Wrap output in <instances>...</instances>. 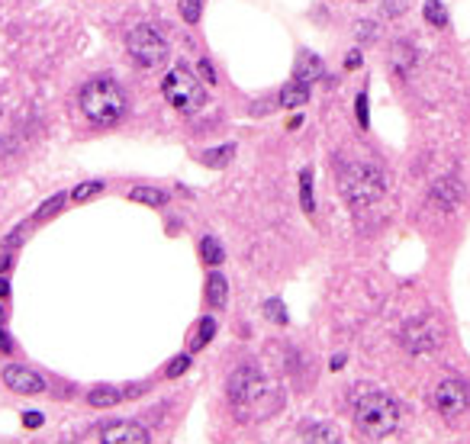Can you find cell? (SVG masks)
Segmentation results:
<instances>
[{
	"label": "cell",
	"instance_id": "8fae6325",
	"mask_svg": "<svg viewBox=\"0 0 470 444\" xmlns=\"http://www.w3.org/2000/svg\"><path fill=\"white\" fill-rule=\"evenodd\" d=\"M461 184L451 181V177H444V181H438L435 187H432V203H435L438 209H454L457 203H461Z\"/></svg>",
	"mask_w": 470,
	"mask_h": 444
},
{
	"label": "cell",
	"instance_id": "7402d4cb",
	"mask_svg": "<svg viewBox=\"0 0 470 444\" xmlns=\"http://www.w3.org/2000/svg\"><path fill=\"white\" fill-rule=\"evenodd\" d=\"M100 190H103V184H100V181H87V184H77V187L71 190V200H74V203H84V200H91V196H97Z\"/></svg>",
	"mask_w": 470,
	"mask_h": 444
},
{
	"label": "cell",
	"instance_id": "cb8c5ba5",
	"mask_svg": "<svg viewBox=\"0 0 470 444\" xmlns=\"http://www.w3.org/2000/svg\"><path fill=\"white\" fill-rule=\"evenodd\" d=\"M177 7H181V16L187 23H197L200 20V10H203V0H181Z\"/></svg>",
	"mask_w": 470,
	"mask_h": 444
},
{
	"label": "cell",
	"instance_id": "e575fe53",
	"mask_svg": "<svg viewBox=\"0 0 470 444\" xmlns=\"http://www.w3.org/2000/svg\"><path fill=\"white\" fill-rule=\"evenodd\" d=\"M345 361H348L345 354H335V357H332V370H342V367H345Z\"/></svg>",
	"mask_w": 470,
	"mask_h": 444
},
{
	"label": "cell",
	"instance_id": "d6986e66",
	"mask_svg": "<svg viewBox=\"0 0 470 444\" xmlns=\"http://www.w3.org/2000/svg\"><path fill=\"white\" fill-rule=\"evenodd\" d=\"M213 335H216V322H213V319H203V322L197 326V335L190 338V351H200V348H206Z\"/></svg>",
	"mask_w": 470,
	"mask_h": 444
},
{
	"label": "cell",
	"instance_id": "9a60e30c",
	"mask_svg": "<svg viewBox=\"0 0 470 444\" xmlns=\"http://www.w3.org/2000/svg\"><path fill=\"white\" fill-rule=\"evenodd\" d=\"M123 399V393L116 387H97L91 389V396H87V403L94 406V409H110V406H116Z\"/></svg>",
	"mask_w": 470,
	"mask_h": 444
},
{
	"label": "cell",
	"instance_id": "d4e9b609",
	"mask_svg": "<svg viewBox=\"0 0 470 444\" xmlns=\"http://www.w3.org/2000/svg\"><path fill=\"white\" fill-rule=\"evenodd\" d=\"M264 316L271 322H277V326H284V322H287V313H284L281 299H267V303H264Z\"/></svg>",
	"mask_w": 470,
	"mask_h": 444
},
{
	"label": "cell",
	"instance_id": "4dcf8cb0",
	"mask_svg": "<svg viewBox=\"0 0 470 444\" xmlns=\"http://www.w3.org/2000/svg\"><path fill=\"white\" fill-rule=\"evenodd\" d=\"M358 123L367 126V94H358Z\"/></svg>",
	"mask_w": 470,
	"mask_h": 444
},
{
	"label": "cell",
	"instance_id": "44dd1931",
	"mask_svg": "<svg viewBox=\"0 0 470 444\" xmlns=\"http://www.w3.org/2000/svg\"><path fill=\"white\" fill-rule=\"evenodd\" d=\"M65 200H68V194H55L52 200H45L43 206L35 209V222H43V219H49V216H55L58 209L65 206Z\"/></svg>",
	"mask_w": 470,
	"mask_h": 444
},
{
	"label": "cell",
	"instance_id": "f1b7e54d",
	"mask_svg": "<svg viewBox=\"0 0 470 444\" xmlns=\"http://www.w3.org/2000/svg\"><path fill=\"white\" fill-rule=\"evenodd\" d=\"M23 232H13V235H7V242H4V248H13V245H23L29 238V226H20Z\"/></svg>",
	"mask_w": 470,
	"mask_h": 444
},
{
	"label": "cell",
	"instance_id": "3957f363",
	"mask_svg": "<svg viewBox=\"0 0 470 444\" xmlns=\"http://www.w3.org/2000/svg\"><path fill=\"white\" fill-rule=\"evenodd\" d=\"M354 425L364 438H386L393 435L396 425H400V406L384 393H371L367 399L358 403V412H354Z\"/></svg>",
	"mask_w": 470,
	"mask_h": 444
},
{
	"label": "cell",
	"instance_id": "e0dca14e",
	"mask_svg": "<svg viewBox=\"0 0 470 444\" xmlns=\"http://www.w3.org/2000/svg\"><path fill=\"white\" fill-rule=\"evenodd\" d=\"M303 441H329L335 444L338 441V428L335 425H309V428H303Z\"/></svg>",
	"mask_w": 470,
	"mask_h": 444
},
{
	"label": "cell",
	"instance_id": "1f68e13d",
	"mask_svg": "<svg viewBox=\"0 0 470 444\" xmlns=\"http://www.w3.org/2000/svg\"><path fill=\"white\" fill-rule=\"evenodd\" d=\"M0 351H4V354L13 351V341H10V335L4 332V328H0Z\"/></svg>",
	"mask_w": 470,
	"mask_h": 444
},
{
	"label": "cell",
	"instance_id": "7a4b0ae2",
	"mask_svg": "<svg viewBox=\"0 0 470 444\" xmlns=\"http://www.w3.org/2000/svg\"><path fill=\"white\" fill-rule=\"evenodd\" d=\"M338 187H342L348 203L371 206L384 194V171L377 165H371V161H351V165H345L342 177H338Z\"/></svg>",
	"mask_w": 470,
	"mask_h": 444
},
{
	"label": "cell",
	"instance_id": "836d02e7",
	"mask_svg": "<svg viewBox=\"0 0 470 444\" xmlns=\"http://www.w3.org/2000/svg\"><path fill=\"white\" fill-rule=\"evenodd\" d=\"M10 264H13V257H10L7 251H4V255H0V274H4V271H10Z\"/></svg>",
	"mask_w": 470,
	"mask_h": 444
},
{
	"label": "cell",
	"instance_id": "484cf974",
	"mask_svg": "<svg viewBox=\"0 0 470 444\" xmlns=\"http://www.w3.org/2000/svg\"><path fill=\"white\" fill-rule=\"evenodd\" d=\"M393 65H396V71H406L409 65H413V49H409L406 42H400V45H396V52H393Z\"/></svg>",
	"mask_w": 470,
	"mask_h": 444
},
{
	"label": "cell",
	"instance_id": "ba28073f",
	"mask_svg": "<svg viewBox=\"0 0 470 444\" xmlns=\"http://www.w3.org/2000/svg\"><path fill=\"white\" fill-rule=\"evenodd\" d=\"M264 393V377L254 367H239L229 377V399L235 406H248Z\"/></svg>",
	"mask_w": 470,
	"mask_h": 444
},
{
	"label": "cell",
	"instance_id": "5b68a950",
	"mask_svg": "<svg viewBox=\"0 0 470 444\" xmlns=\"http://www.w3.org/2000/svg\"><path fill=\"white\" fill-rule=\"evenodd\" d=\"M126 49L133 55V62H139L142 68H155V65H162L168 58V42L164 35L158 33L155 26L148 23H139L126 33Z\"/></svg>",
	"mask_w": 470,
	"mask_h": 444
},
{
	"label": "cell",
	"instance_id": "4fadbf2b",
	"mask_svg": "<svg viewBox=\"0 0 470 444\" xmlns=\"http://www.w3.org/2000/svg\"><path fill=\"white\" fill-rule=\"evenodd\" d=\"M206 299H210V306H216V309L225 306V299H229V284H225L223 274H210V280H206Z\"/></svg>",
	"mask_w": 470,
	"mask_h": 444
},
{
	"label": "cell",
	"instance_id": "6da1fadb",
	"mask_svg": "<svg viewBox=\"0 0 470 444\" xmlns=\"http://www.w3.org/2000/svg\"><path fill=\"white\" fill-rule=\"evenodd\" d=\"M81 110L94 126H113L126 113V94L113 77H94L81 91Z\"/></svg>",
	"mask_w": 470,
	"mask_h": 444
},
{
	"label": "cell",
	"instance_id": "9c48e42d",
	"mask_svg": "<svg viewBox=\"0 0 470 444\" xmlns=\"http://www.w3.org/2000/svg\"><path fill=\"white\" fill-rule=\"evenodd\" d=\"M4 383L20 396H35L45 389V377L39 374V370L26 367V364H10V367H4Z\"/></svg>",
	"mask_w": 470,
	"mask_h": 444
},
{
	"label": "cell",
	"instance_id": "d590c367",
	"mask_svg": "<svg viewBox=\"0 0 470 444\" xmlns=\"http://www.w3.org/2000/svg\"><path fill=\"white\" fill-rule=\"evenodd\" d=\"M345 65H348V68H358V65H361V55H358V52H351L348 62H345Z\"/></svg>",
	"mask_w": 470,
	"mask_h": 444
},
{
	"label": "cell",
	"instance_id": "83f0119b",
	"mask_svg": "<svg viewBox=\"0 0 470 444\" xmlns=\"http://www.w3.org/2000/svg\"><path fill=\"white\" fill-rule=\"evenodd\" d=\"M187 367H190V357H187V354H181L177 361H171V364H168V377L174 380V377H181Z\"/></svg>",
	"mask_w": 470,
	"mask_h": 444
},
{
	"label": "cell",
	"instance_id": "30bf717a",
	"mask_svg": "<svg viewBox=\"0 0 470 444\" xmlns=\"http://www.w3.org/2000/svg\"><path fill=\"white\" fill-rule=\"evenodd\" d=\"M97 438H100L103 444H148V441H152L148 428H142V425H135V422H113V425H103Z\"/></svg>",
	"mask_w": 470,
	"mask_h": 444
},
{
	"label": "cell",
	"instance_id": "8992f818",
	"mask_svg": "<svg viewBox=\"0 0 470 444\" xmlns=\"http://www.w3.org/2000/svg\"><path fill=\"white\" fill-rule=\"evenodd\" d=\"M435 409L442 412L444 418L464 416V412L470 409V387L464 380H454V377L442 380L435 387Z\"/></svg>",
	"mask_w": 470,
	"mask_h": 444
},
{
	"label": "cell",
	"instance_id": "f546056e",
	"mask_svg": "<svg viewBox=\"0 0 470 444\" xmlns=\"http://www.w3.org/2000/svg\"><path fill=\"white\" fill-rule=\"evenodd\" d=\"M23 425H26V428H39V425H43V412H26V416H23Z\"/></svg>",
	"mask_w": 470,
	"mask_h": 444
},
{
	"label": "cell",
	"instance_id": "2e32d148",
	"mask_svg": "<svg viewBox=\"0 0 470 444\" xmlns=\"http://www.w3.org/2000/svg\"><path fill=\"white\" fill-rule=\"evenodd\" d=\"M129 200H133V203H145V206H164L168 196H164L162 190H155V187H133V190H129Z\"/></svg>",
	"mask_w": 470,
	"mask_h": 444
},
{
	"label": "cell",
	"instance_id": "8d00e7d4",
	"mask_svg": "<svg viewBox=\"0 0 470 444\" xmlns=\"http://www.w3.org/2000/svg\"><path fill=\"white\" fill-rule=\"evenodd\" d=\"M7 296H10V284L0 277V299H7Z\"/></svg>",
	"mask_w": 470,
	"mask_h": 444
},
{
	"label": "cell",
	"instance_id": "603a6c76",
	"mask_svg": "<svg viewBox=\"0 0 470 444\" xmlns=\"http://www.w3.org/2000/svg\"><path fill=\"white\" fill-rule=\"evenodd\" d=\"M425 16H428V23H432V26H448V13L442 10V4H438V0H428V4H425Z\"/></svg>",
	"mask_w": 470,
	"mask_h": 444
},
{
	"label": "cell",
	"instance_id": "d6a6232c",
	"mask_svg": "<svg viewBox=\"0 0 470 444\" xmlns=\"http://www.w3.org/2000/svg\"><path fill=\"white\" fill-rule=\"evenodd\" d=\"M200 74H203V81H210V84H216V74H213V68H210V62H200Z\"/></svg>",
	"mask_w": 470,
	"mask_h": 444
},
{
	"label": "cell",
	"instance_id": "ffe728a7",
	"mask_svg": "<svg viewBox=\"0 0 470 444\" xmlns=\"http://www.w3.org/2000/svg\"><path fill=\"white\" fill-rule=\"evenodd\" d=\"M300 203H303V209H306V213H313V209H316V203H313V171H303L300 174Z\"/></svg>",
	"mask_w": 470,
	"mask_h": 444
},
{
	"label": "cell",
	"instance_id": "277c9868",
	"mask_svg": "<svg viewBox=\"0 0 470 444\" xmlns=\"http://www.w3.org/2000/svg\"><path fill=\"white\" fill-rule=\"evenodd\" d=\"M162 91H164V100L181 113H194V110H200V106L206 104L203 84L197 81V74H194L187 65H174V68L164 74Z\"/></svg>",
	"mask_w": 470,
	"mask_h": 444
},
{
	"label": "cell",
	"instance_id": "ac0fdd59",
	"mask_svg": "<svg viewBox=\"0 0 470 444\" xmlns=\"http://www.w3.org/2000/svg\"><path fill=\"white\" fill-rule=\"evenodd\" d=\"M200 255H203V261L210 264V267H216V264H223L225 251H223V245H219L216 238H213V235H206L203 242H200Z\"/></svg>",
	"mask_w": 470,
	"mask_h": 444
},
{
	"label": "cell",
	"instance_id": "7c38bea8",
	"mask_svg": "<svg viewBox=\"0 0 470 444\" xmlns=\"http://www.w3.org/2000/svg\"><path fill=\"white\" fill-rule=\"evenodd\" d=\"M296 81H303V84H313V81H319V77L325 74V65H323V58L319 55H313V52H300V58H296Z\"/></svg>",
	"mask_w": 470,
	"mask_h": 444
},
{
	"label": "cell",
	"instance_id": "4316f807",
	"mask_svg": "<svg viewBox=\"0 0 470 444\" xmlns=\"http://www.w3.org/2000/svg\"><path fill=\"white\" fill-rule=\"evenodd\" d=\"M216 155H203V161L206 165H213V167H223L225 161L232 158V152H235V145H223V148H213Z\"/></svg>",
	"mask_w": 470,
	"mask_h": 444
},
{
	"label": "cell",
	"instance_id": "52a82bcc",
	"mask_svg": "<svg viewBox=\"0 0 470 444\" xmlns=\"http://www.w3.org/2000/svg\"><path fill=\"white\" fill-rule=\"evenodd\" d=\"M400 341H403V348H406L409 354H428V351H435V348L442 345V332H438L435 322L415 319L400 332Z\"/></svg>",
	"mask_w": 470,
	"mask_h": 444
},
{
	"label": "cell",
	"instance_id": "74e56055",
	"mask_svg": "<svg viewBox=\"0 0 470 444\" xmlns=\"http://www.w3.org/2000/svg\"><path fill=\"white\" fill-rule=\"evenodd\" d=\"M4 322H7V309H4V306H0V326H4Z\"/></svg>",
	"mask_w": 470,
	"mask_h": 444
},
{
	"label": "cell",
	"instance_id": "5bb4252c",
	"mask_svg": "<svg viewBox=\"0 0 470 444\" xmlns=\"http://www.w3.org/2000/svg\"><path fill=\"white\" fill-rule=\"evenodd\" d=\"M306 100H309V84L296 81V77L281 91V106H303Z\"/></svg>",
	"mask_w": 470,
	"mask_h": 444
}]
</instances>
